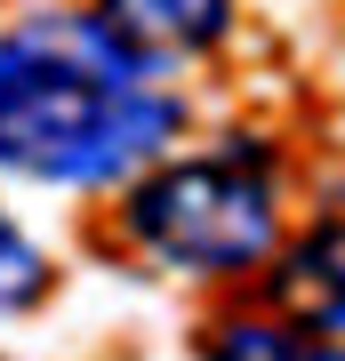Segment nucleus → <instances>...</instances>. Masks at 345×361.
Wrapping results in <instances>:
<instances>
[{
	"mask_svg": "<svg viewBox=\"0 0 345 361\" xmlns=\"http://www.w3.org/2000/svg\"><path fill=\"white\" fill-rule=\"evenodd\" d=\"M97 8L161 56H201L233 32V0H97Z\"/></svg>",
	"mask_w": 345,
	"mask_h": 361,
	"instance_id": "4",
	"label": "nucleus"
},
{
	"mask_svg": "<svg viewBox=\"0 0 345 361\" xmlns=\"http://www.w3.org/2000/svg\"><path fill=\"white\" fill-rule=\"evenodd\" d=\"M185 129L169 56L128 40L97 0H56L0 25V177L56 193L145 177Z\"/></svg>",
	"mask_w": 345,
	"mask_h": 361,
	"instance_id": "1",
	"label": "nucleus"
},
{
	"mask_svg": "<svg viewBox=\"0 0 345 361\" xmlns=\"http://www.w3.org/2000/svg\"><path fill=\"white\" fill-rule=\"evenodd\" d=\"M40 289H49V257H40V241L8 217V201H0V322H8V313H32Z\"/></svg>",
	"mask_w": 345,
	"mask_h": 361,
	"instance_id": "6",
	"label": "nucleus"
},
{
	"mask_svg": "<svg viewBox=\"0 0 345 361\" xmlns=\"http://www.w3.org/2000/svg\"><path fill=\"white\" fill-rule=\"evenodd\" d=\"M201 361H345V337H313L289 322H217L201 337Z\"/></svg>",
	"mask_w": 345,
	"mask_h": 361,
	"instance_id": "5",
	"label": "nucleus"
},
{
	"mask_svg": "<svg viewBox=\"0 0 345 361\" xmlns=\"http://www.w3.org/2000/svg\"><path fill=\"white\" fill-rule=\"evenodd\" d=\"M121 233L137 257L193 273V281H233V273L265 265L273 241H282L273 145L233 137V145H209V153L153 161L121 193Z\"/></svg>",
	"mask_w": 345,
	"mask_h": 361,
	"instance_id": "2",
	"label": "nucleus"
},
{
	"mask_svg": "<svg viewBox=\"0 0 345 361\" xmlns=\"http://www.w3.org/2000/svg\"><path fill=\"white\" fill-rule=\"evenodd\" d=\"M273 305L289 329H345V209H329L273 273Z\"/></svg>",
	"mask_w": 345,
	"mask_h": 361,
	"instance_id": "3",
	"label": "nucleus"
}]
</instances>
